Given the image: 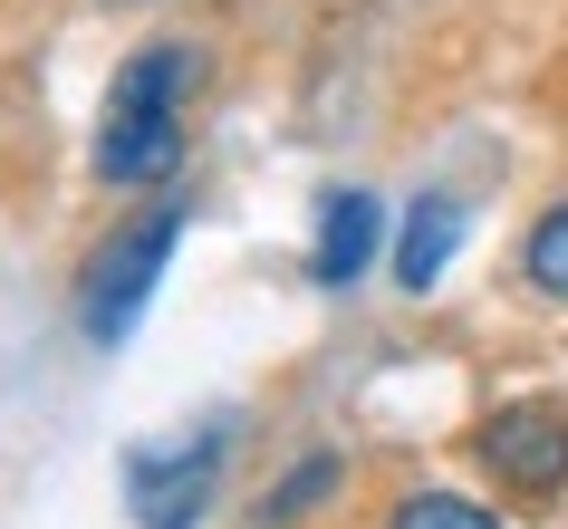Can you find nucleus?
<instances>
[{"label": "nucleus", "instance_id": "8", "mask_svg": "<svg viewBox=\"0 0 568 529\" xmlns=\"http://www.w3.org/2000/svg\"><path fill=\"white\" fill-rule=\"evenodd\" d=\"M520 289L549 298V308H568V193L539 203V222L520 232Z\"/></svg>", "mask_w": 568, "mask_h": 529}, {"label": "nucleus", "instance_id": "2", "mask_svg": "<svg viewBox=\"0 0 568 529\" xmlns=\"http://www.w3.org/2000/svg\"><path fill=\"white\" fill-rule=\"evenodd\" d=\"M183 222H193V203L164 193V203L125 212L116 232L88 251V269H78V327H88V347H125V337H135V318H145L154 289H164V261H174Z\"/></svg>", "mask_w": 568, "mask_h": 529}, {"label": "nucleus", "instance_id": "9", "mask_svg": "<svg viewBox=\"0 0 568 529\" xmlns=\"http://www.w3.org/2000/svg\"><path fill=\"white\" fill-rule=\"evenodd\" d=\"M386 529H510V520L491 510V500L453 491V481H415V491H395Z\"/></svg>", "mask_w": 568, "mask_h": 529}, {"label": "nucleus", "instance_id": "1", "mask_svg": "<svg viewBox=\"0 0 568 529\" xmlns=\"http://www.w3.org/2000/svg\"><path fill=\"white\" fill-rule=\"evenodd\" d=\"M193 78L203 59L183 39H145L135 59L106 78V116H97V183L116 193H154V183L183 174V106H193Z\"/></svg>", "mask_w": 568, "mask_h": 529}, {"label": "nucleus", "instance_id": "7", "mask_svg": "<svg viewBox=\"0 0 568 529\" xmlns=\"http://www.w3.org/2000/svg\"><path fill=\"white\" fill-rule=\"evenodd\" d=\"M337 481H347V462H337V452H300V462H290V471L261 491L251 529H300V520H318V500H328Z\"/></svg>", "mask_w": 568, "mask_h": 529}, {"label": "nucleus", "instance_id": "5", "mask_svg": "<svg viewBox=\"0 0 568 529\" xmlns=\"http://www.w3.org/2000/svg\"><path fill=\"white\" fill-rule=\"evenodd\" d=\"M376 261H386V193L328 183L318 193V232H308V279L318 289H357Z\"/></svg>", "mask_w": 568, "mask_h": 529}, {"label": "nucleus", "instance_id": "3", "mask_svg": "<svg viewBox=\"0 0 568 529\" xmlns=\"http://www.w3.org/2000/svg\"><path fill=\"white\" fill-rule=\"evenodd\" d=\"M473 462H481V481L501 500H520V510L568 500V405L559 395H510V405H491L473 424Z\"/></svg>", "mask_w": 568, "mask_h": 529}, {"label": "nucleus", "instance_id": "4", "mask_svg": "<svg viewBox=\"0 0 568 529\" xmlns=\"http://www.w3.org/2000/svg\"><path fill=\"white\" fill-rule=\"evenodd\" d=\"M241 424L232 414H212L203 434H174V442H135L125 452V510L135 529H193L222 491V462H232Z\"/></svg>", "mask_w": 568, "mask_h": 529}, {"label": "nucleus", "instance_id": "6", "mask_svg": "<svg viewBox=\"0 0 568 529\" xmlns=\"http://www.w3.org/2000/svg\"><path fill=\"white\" fill-rule=\"evenodd\" d=\"M463 232H473V203H463V193H415V203H405V232H395V289L424 298L453 269Z\"/></svg>", "mask_w": 568, "mask_h": 529}]
</instances>
